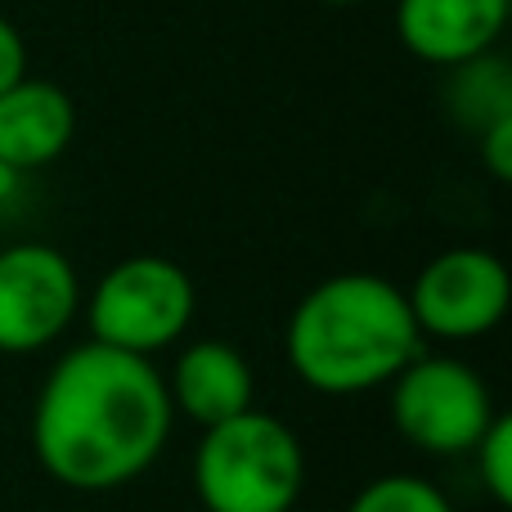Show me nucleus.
<instances>
[{
    "instance_id": "f257e3e1",
    "label": "nucleus",
    "mask_w": 512,
    "mask_h": 512,
    "mask_svg": "<svg viewBox=\"0 0 512 512\" xmlns=\"http://www.w3.org/2000/svg\"><path fill=\"white\" fill-rule=\"evenodd\" d=\"M176 427L153 360L81 342L54 360L32 405V454L59 486L108 495L162 459Z\"/></svg>"
},
{
    "instance_id": "f03ea898",
    "label": "nucleus",
    "mask_w": 512,
    "mask_h": 512,
    "mask_svg": "<svg viewBox=\"0 0 512 512\" xmlns=\"http://www.w3.org/2000/svg\"><path fill=\"white\" fill-rule=\"evenodd\" d=\"M283 355L319 396H364L387 387L414 355H423V333L400 283L346 270L319 279L292 306Z\"/></svg>"
},
{
    "instance_id": "7ed1b4c3",
    "label": "nucleus",
    "mask_w": 512,
    "mask_h": 512,
    "mask_svg": "<svg viewBox=\"0 0 512 512\" xmlns=\"http://www.w3.org/2000/svg\"><path fill=\"white\" fill-rule=\"evenodd\" d=\"M194 490L207 512H292L306 490L301 436L265 409L207 427L194 450Z\"/></svg>"
},
{
    "instance_id": "20e7f679",
    "label": "nucleus",
    "mask_w": 512,
    "mask_h": 512,
    "mask_svg": "<svg viewBox=\"0 0 512 512\" xmlns=\"http://www.w3.org/2000/svg\"><path fill=\"white\" fill-rule=\"evenodd\" d=\"M81 306H86L90 342L153 360L189 333L198 288L180 261L144 252L108 265Z\"/></svg>"
},
{
    "instance_id": "39448f33",
    "label": "nucleus",
    "mask_w": 512,
    "mask_h": 512,
    "mask_svg": "<svg viewBox=\"0 0 512 512\" xmlns=\"http://www.w3.org/2000/svg\"><path fill=\"white\" fill-rule=\"evenodd\" d=\"M387 391L396 432L414 450L436 454V459L472 454V445L499 414L486 378L454 355H414L387 382Z\"/></svg>"
},
{
    "instance_id": "423d86ee",
    "label": "nucleus",
    "mask_w": 512,
    "mask_h": 512,
    "mask_svg": "<svg viewBox=\"0 0 512 512\" xmlns=\"http://www.w3.org/2000/svg\"><path fill=\"white\" fill-rule=\"evenodd\" d=\"M418 333L441 342H477L508 315V265L486 248H450L423 265L405 292Z\"/></svg>"
},
{
    "instance_id": "0eeeda50",
    "label": "nucleus",
    "mask_w": 512,
    "mask_h": 512,
    "mask_svg": "<svg viewBox=\"0 0 512 512\" xmlns=\"http://www.w3.org/2000/svg\"><path fill=\"white\" fill-rule=\"evenodd\" d=\"M81 315L77 265L50 243L0 248V355H36Z\"/></svg>"
},
{
    "instance_id": "6e6552de",
    "label": "nucleus",
    "mask_w": 512,
    "mask_h": 512,
    "mask_svg": "<svg viewBox=\"0 0 512 512\" xmlns=\"http://www.w3.org/2000/svg\"><path fill=\"white\" fill-rule=\"evenodd\" d=\"M508 9L512 0H396V36L414 59L459 68L495 50Z\"/></svg>"
},
{
    "instance_id": "1a4fd4ad",
    "label": "nucleus",
    "mask_w": 512,
    "mask_h": 512,
    "mask_svg": "<svg viewBox=\"0 0 512 512\" xmlns=\"http://www.w3.org/2000/svg\"><path fill=\"white\" fill-rule=\"evenodd\" d=\"M167 396L176 418H189L207 432V427L239 418L256 409V378L252 364L239 346L221 342V337H203V342L180 346L176 364L167 373Z\"/></svg>"
},
{
    "instance_id": "9d476101",
    "label": "nucleus",
    "mask_w": 512,
    "mask_h": 512,
    "mask_svg": "<svg viewBox=\"0 0 512 512\" xmlns=\"http://www.w3.org/2000/svg\"><path fill=\"white\" fill-rule=\"evenodd\" d=\"M77 140V104L63 86L23 77L0 95V171L23 176L68 153Z\"/></svg>"
},
{
    "instance_id": "9b49d317",
    "label": "nucleus",
    "mask_w": 512,
    "mask_h": 512,
    "mask_svg": "<svg viewBox=\"0 0 512 512\" xmlns=\"http://www.w3.org/2000/svg\"><path fill=\"white\" fill-rule=\"evenodd\" d=\"M445 108L463 131L481 135L490 122L512 117V72L508 59H499L495 50L468 59L459 68H450V86H445Z\"/></svg>"
},
{
    "instance_id": "f8f14e48",
    "label": "nucleus",
    "mask_w": 512,
    "mask_h": 512,
    "mask_svg": "<svg viewBox=\"0 0 512 512\" xmlns=\"http://www.w3.org/2000/svg\"><path fill=\"white\" fill-rule=\"evenodd\" d=\"M346 512H454V504L427 477L387 472V477H373L369 486L355 490Z\"/></svg>"
},
{
    "instance_id": "ddd939ff",
    "label": "nucleus",
    "mask_w": 512,
    "mask_h": 512,
    "mask_svg": "<svg viewBox=\"0 0 512 512\" xmlns=\"http://www.w3.org/2000/svg\"><path fill=\"white\" fill-rule=\"evenodd\" d=\"M472 463H477L481 490L499 508H512V418L508 414H495V423L481 432V441L472 445Z\"/></svg>"
},
{
    "instance_id": "4468645a",
    "label": "nucleus",
    "mask_w": 512,
    "mask_h": 512,
    "mask_svg": "<svg viewBox=\"0 0 512 512\" xmlns=\"http://www.w3.org/2000/svg\"><path fill=\"white\" fill-rule=\"evenodd\" d=\"M477 153H481V167H486L499 185H508L512 180V117H499V122H490L486 131L477 135Z\"/></svg>"
},
{
    "instance_id": "2eb2a0df",
    "label": "nucleus",
    "mask_w": 512,
    "mask_h": 512,
    "mask_svg": "<svg viewBox=\"0 0 512 512\" xmlns=\"http://www.w3.org/2000/svg\"><path fill=\"white\" fill-rule=\"evenodd\" d=\"M27 77V41L5 14H0V95Z\"/></svg>"
},
{
    "instance_id": "dca6fc26",
    "label": "nucleus",
    "mask_w": 512,
    "mask_h": 512,
    "mask_svg": "<svg viewBox=\"0 0 512 512\" xmlns=\"http://www.w3.org/2000/svg\"><path fill=\"white\" fill-rule=\"evenodd\" d=\"M324 5H360V0H324Z\"/></svg>"
}]
</instances>
